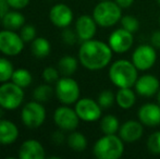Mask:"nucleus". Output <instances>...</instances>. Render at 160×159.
Here are the masks:
<instances>
[{"mask_svg":"<svg viewBox=\"0 0 160 159\" xmlns=\"http://www.w3.org/2000/svg\"><path fill=\"white\" fill-rule=\"evenodd\" d=\"M112 53L109 44L93 38L83 42L80 46L78 61L87 70H101L110 64Z\"/></svg>","mask_w":160,"mask_h":159,"instance_id":"1","label":"nucleus"},{"mask_svg":"<svg viewBox=\"0 0 160 159\" xmlns=\"http://www.w3.org/2000/svg\"><path fill=\"white\" fill-rule=\"evenodd\" d=\"M132 61L125 59H119L112 62L109 68V79L111 83L118 88L133 87L135 85L138 72Z\"/></svg>","mask_w":160,"mask_h":159,"instance_id":"2","label":"nucleus"},{"mask_svg":"<svg viewBox=\"0 0 160 159\" xmlns=\"http://www.w3.org/2000/svg\"><path fill=\"white\" fill-rule=\"evenodd\" d=\"M124 153V142L116 134H103L95 142L93 154L98 159H119Z\"/></svg>","mask_w":160,"mask_h":159,"instance_id":"3","label":"nucleus"},{"mask_svg":"<svg viewBox=\"0 0 160 159\" xmlns=\"http://www.w3.org/2000/svg\"><path fill=\"white\" fill-rule=\"evenodd\" d=\"M93 17L100 27H111L120 22L122 17V8L114 0H103L95 6Z\"/></svg>","mask_w":160,"mask_h":159,"instance_id":"4","label":"nucleus"},{"mask_svg":"<svg viewBox=\"0 0 160 159\" xmlns=\"http://www.w3.org/2000/svg\"><path fill=\"white\" fill-rule=\"evenodd\" d=\"M24 88L13 82L1 83L0 85V107L12 111L22 106L24 102Z\"/></svg>","mask_w":160,"mask_h":159,"instance_id":"5","label":"nucleus"},{"mask_svg":"<svg viewBox=\"0 0 160 159\" xmlns=\"http://www.w3.org/2000/svg\"><path fill=\"white\" fill-rule=\"evenodd\" d=\"M55 95L63 105L75 104L80 99V85L71 77H62L56 82Z\"/></svg>","mask_w":160,"mask_h":159,"instance_id":"6","label":"nucleus"},{"mask_svg":"<svg viewBox=\"0 0 160 159\" xmlns=\"http://www.w3.org/2000/svg\"><path fill=\"white\" fill-rule=\"evenodd\" d=\"M46 109L37 100L28 102L21 109V121L28 129H38L46 120Z\"/></svg>","mask_w":160,"mask_h":159,"instance_id":"7","label":"nucleus"},{"mask_svg":"<svg viewBox=\"0 0 160 159\" xmlns=\"http://www.w3.org/2000/svg\"><path fill=\"white\" fill-rule=\"evenodd\" d=\"M24 42L21 35L12 30L0 31V52L8 57H14L23 51Z\"/></svg>","mask_w":160,"mask_h":159,"instance_id":"8","label":"nucleus"},{"mask_svg":"<svg viewBox=\"0 0 160 159\" xmlns=\"http://www.w3.org/2000/svg\"><path fill=\"white\" fill-rule=\"evenodd\" d=\"M157 60L156 48L150 45H139L134 49L132 55V60L138 71H147L155 66Z\"/></svg>","mask_w":160,"mask_h":159,"instance_id":"9","label":"nucleus"},{"mask_svg":"<svg viewBox=\"0 0 160 159\" xmlns=\"http://www.w3.org/2000/svg\"><path fill=\"white\" fill-rule=\"evenodd\" d=\"M80 120L75 109H72L69 105L58 107L53 112V122L62 131L72 132L76 130Z\"/></svg>","mask_w":160,"mask_h":159,"instance_id":"10","label":"nucleus"},{"mask_svg":"<svg viewBox=\"0 0 160 159\" xmlns=\"http://www.w3.org/2000/svg\"><path fill=\"white\" fill-rule=\"evenodd\" d=\"M74 109L78 118L85 122H95L100 119L102 113V108L98 104V102L88 97L80 98L75 102Z\"/></svg>","mask_w":160,"mask_h":159,"instance_id":"11","label":"nucleus"},{"mask_svg":"<svg viewBox=\"0 0 160 159\" xmlns=\"http://www.w3.org/2000/svg\"><path fill=\"white\" fill-rule=\"evenodd\" d=\"M110 48L116 53H124L132 48L134 44L133 33L128 32L125 28H117L110 34L108 39Z\"/></svg>","mask_w":160,"mask_h":159,"instance_id":"12","label":"nucleus"},{"mask_svg":"<svg viewBox=\"0 0 160 159\" xmlns=\"http://www.w3.org/2000/svg\"><path fill=\"white\" fill-rule=\"evenodd\" d=\"M73 17L72 9L64 3L55 4L49 11V20L53 25L59 28L69 27L73 21Z\"/></svg>","mask_w":160,"mask_h":159,"instance_id":"13","label":"nucleus"},{"mask_svg":"<svg viewBox=\"0 0 160 159\" xmlns=\"http://www.w3.org/2000/svg\"><path fill=\"white\" fill-rule=\"evenodd\" d=\"M97 26L98 24L94 20L93 15H81L76 19L75 22V32L78 34V37L82 42L93 39L96 35Z\"/></svg>","mask_w":160,"mask_h":159,"instance_id":"14","label":"nucleus"},{"mask_svg":"<svg viewBox=\"0 0 160 159\" xmlns=\"http://www.w3.org/2000/svg\"><path fill=\"white\" fill-rule=\"evenodd\" d=\"M135 92L139 96L143 97H152L154 95H157L160 83L159 80L152 74H144L142 77H138L134 85Z\"/></svg>","mask_w":160,"mask_h":159,"instance_id":"15","label":"nucleus"},{"mask_svg":"<svg viewBox=\"0 0 160 159\" xmlns=\"http://www.w3.org/2000/svg\"><path fill=\"white\" fill-rule=\"evenodd\" d=\"M144 124L141 121L128 120L120 125L119 136L124 143H135L143 136Z\"/></svg>","mask_w":160,"mask_h":159,"instance_id":"16","label":"nucleus"},{"mask_svg":"<svg viewBox=\"0 0 160 159\" xmlns=\"http://www.w3.org/2000/svg\"><path fill=\"white\" fill-rule=\"evenodd\" d=\"M138 120L146 127H156L160 125V105L154 102L144 104L138 109Z\"/></svg>","mask_w":160,"mask_h":159,"instance_id":"17","label":"nucleus"},{"mask_svg":"<svg viewBox=\"0 0 160 159\" xmlns=\"http://www.w3.org/2000/svg\"><path fill=\"white\" fill-rule=\"evenodd\" d=\"M18 155L20 159H45L46 151L40 142L30 138L21 144Z\"/></svg>","mask_w":160,"mask_h":159,"instance_id":"18","label":"nucleus"},{"mask_svg":"<svg viewBox=\"0 0 160 159\" xmlns=\"http://www.w3.org/2000/svg\"><path fill=\"white\" fill-rule=\"evenodd\" d=\"M19 127L12 121L0 119V145H11L19 137Z\"/></svg>","mask_w":160,"mask_h":159,"instance_id":"19","label":"nucleus"},{"mask_svg":"<svg viewBox=\"0 0 160 159\" xmlns=\"http://www.w3.org/2000/svg\"><path fill=\"white\" fill-rule=\"evenodd\" d=\"M116 102L121 109H131L136 102V95L132 87L119 88L116 94Z\"/></svg>","mask_w":160,"mask_h":159,"instance_id":"20","label":"nucleus"},{"mask_svg":"<svg viewBox=\"0 0 160 159\" xmlns=\"http://www.w3.org/2000/svg\"><path fill=\"white\" fill-rule=\"evenodd\" d=\"M2 26L7 30H21L22 26L25 24V17L19 11H8L1 20Z\"/></svg>","mask_w":160,"mask_h":159,"instance_id":"21","label":"nucleus"},{"mask_svg":"<svg viewBox=\"0 0 160 159\" xmlns=\"http://www.w3.org/2000/svg\"><path fill=\"white\" fill-rule=\"evenodd\" d=\"M31 51L33 56L38 59H44L48 57L51 51V44L45 37H36L31 42Z\"/></svg>","mask_w":160,"mask_h":159,"instance_id":"22","label":"nucleus"},{"mask_svg":"<svg viewBox=\"0 0 160 159\" xmlns=\"http://www.w3.org/2000/svg\"><path fill=\"white\" fill-rule=\"evenodd\" d=\"M78 60L73 56H63L58 61V69L60 74L63 77H71L76 72L78 67Z\"/></svg>","mask_w":160,"mask_h":159,"instance_id":"23","label":"nucleus"},{"mask_svg":"<svg viewBox=\"0 0 160 159\" xmlns=\"http://www.w3.org/2000/svg\"><path fill=\"white\" fill-rule=\"evenodd\" d=\"M67 143L72 151L78 152V153L84 152L87 147V144H88L86 136L81 132L75 131V130L69 134L67 138Z\"/></svg>","mask_w":160,"mask_h":159,"instance_id":"24","label":"nucleus"},{"mask_svg":"<svg viewBox=\"0 0 160 159\" xmlns=\"http://www.w3.org/2000/svg\"><path fill=\"white\" fill-rule=\"evenodd\" d=\"M11 82H13L14 84H17L18 86L22 87V88H25V87H28L33 83V75L28 69H15L12 74V77H11Z\"/></svg>","mask_w":160,"mask_h":159,"instance_id":"25","label":"nucleus"},{"mask_svg":"<svg viewBox=\"0 0 160 159\" xmlns=\"http://www.w3.org/2000/svg\"><path fill=\"white\" fill-rule=\"evenodd\" d=\"M55 95V88L51 87L50 84H40L33 91V98L34 100H37L39 102H47L52 98Z\"/></svg>","mask_w":160,"mask_h":159,"instance_id":"26","label":"nucleus"},{"mask_svg":"<svg viewBox=\"0 0 160 159\" xmlns=\"http://www.w3.org/2000/svg\"><path fill=\"white\" fill-rule=\"evenodd\" d=\"M119 119L113 115H107L101 118L100 130L103 134H116L120 129Z\"/></svg>","mask_w":160,"mask_h":159,"instance_id":"27","label":"nucleus"},{"mask_svg":"<svg viewBox=\"0 0 160 159\" xmlns=\"http://www.w3.org/2000/svg\"><path fill=\"white\" fill-rule=\"evenodd\" d=\"M14 72L12 62L4 57H0V83H6L11 81Z\"/></svg>","mask_w":160,"mask_h":159,"instance_id":"28","label":"nucleus"},{"mask_svg":"<svg viewBox=\"0 0 160 159\" xmlns=\"http://www.w3.org/2000/svg\"><path fill=\"white\" fill-rule=\"evenodd\" d=\"M97 102L102 109H109L116 102V95L113 92L109 91V89H105V91L100 92L98 98H97Z\"/></svg>","mask_w":160,"mask_h":159,"instance_id":"29","label":"nucleus"},{"mask_svg":"<svg viewBox=\"0 0 160 159\" xmlns=\"http://www.w3.org/2000/svg\"><path fill=\"white\" fill-rule=\"evenodd\" d=\"M120 23L123 28H125V30L131 33L137 32L139 28L138 19L133 17V15H124V17L122 15V17H121V20H120Z\"/></svg>","mask_w":160,"mask_h":159,"instance_id":"30","label":"nucleus"},{"mask_svg":"<svg viewBox=\"0 0 160 159\" xmlns=\"http://www.w3.org/2000/svg\"><path fill=\"white\" fill-rule=\"evenodd\" d=\"M147 149L154 155H160V131L150 134L147 140Z\"/></svg>","mask_w":160,"mask_h":159,"instance_id":"31","label":"nucleus"},{"mask_svg":"<svg viewBox=\"0 0 160 159\" xmlns=\"http://www.w3.org/2000/svg\"><path fill=\"white\" fill-rule=\"evenodd\" d=\"M20 35L25 42H32L37 37V32H36V28L34 25L24 24L20 30Z\"/></svg>","mask_w":160,"mask_h":159,"instance_id":"32","label":"nucleus"},{"mask_svg":"<svg viewBox=\"0 0 160 159\" xmlns=\"http://www.w3.org/2000/svg\"><path fill=\"white\" fill-rule=\"evenodd\" d=\"M42 79L48 84H52L56 83L60 79V71L58 68H53V67H47L42 71Z\"/></svg>","mask_w":160,"mask_h":159,"instance_id":"33","label":"nucleus"},{"mask_svg":"<svg viewBox=\"0 0 160 159\" xmlns=\"http://www.w3.org/2000/svg\"><path fill=\"white\" fill-rule=\"evenodd\" d=\"M61 36H62V40H63L67 45H70V46L74 45L78 39V34H76L75 31H72L71 28H69V27L63 28V32H62Z\"/></svg>","mask_w":160,"mask_h":159,"instance_id":"34","label":"nucleus"},{"mask_svg":"<svg viewBox=\"0 0 160 159\" xmlns=\"http://www.w3.org/2000/svg\"><path fill=\"white\" fill-rule=\"evenodd\" d=\"M7 1H8L10 8L14 9V10H22L28 6L31 0H7Z\"/></svg>","mask_w":160,"mask_h":159,"instance_id":"35","label":"nucleus"},{"mask_svg":"<svg viewBox=\"0 0 160 159\" xmlns=\"http://www.w3.org/2000/svg\"><path fill=\"white\" fill-rule=\"evenodd\" d=\"M64 138H65V136H64L63 131H62V130H61V131L53 132L52 135H51V140H52L53 143H55V144H57V145L62 144V143L64 142Z\"/></svg>","mask_w":160,"mask_h":159,"instance_id":"36","label":"nucleus"},{"mask_svg":"<svg viewBox=\"0 0 160 159\" xmlns=\"http://www.w3.org/2000/svg\"><path fill=\"white\" fill-rule=\"evenodd\" d=\"M9 4L7 0H0V21L2 20V17L6 15V13L9 11Z\"/></svg>","mask_w":160,"mask_h":159,"instance_id":"37","label":"nucleus"},{"mask_svg":"<svg viewBox=\"0 0 160 159\" xmlns=\"http://www.w3.org/2000/svg\"><path fill=\"white\" fill-rule=\"evenodd\" d=\"M152 45L155 48H160V31H157L152 36Z\"/></svg>","mask_w":160,"mask_h":159,"instance_id":"38","label":"nucleus"},{"mask_svg":"<svg viewBox=\"0 0 160 159\" xmlns=\"http://www.w3.org/2000/svg\"><path fill=\"white\" fill-rule=\"evenodd\" d=\"M114 1H116L122 9H127L132 6L134 0H114Z\"/></svg>","mask_w":160,"mask_h":159,"instance_id":"39","label":"nucleus"},{"mask_svg":"<svg viewBox=\"0 0 160 159\" xmlns=\"http://www.w3.org/2000/svg\"><path fill=\"white\" fill-rule=\"evenodd\" d=\"M157 102L160 105V88H159L158 93H157Z\"/></svg>","mask_w":160,"mask_h":159,"instance_id":"40","label":"nucleus"},{"mask_svg":"<svg viewBox=\"0 0 160 159\" xmlns=\"http://www.w3.org/2000/svg\"><path fill=\"white\" fill-rule=\"evenodd\" d=\"M157 2H158V3L160 4V0H157Z\"/></svg>","mask_w":160,"mask_h":159,"instance_id":"41","label":"nucleus"},{"mask_svg":"<svg viewBox=\"0 0 160 159\" xmlns=\"http://www.w3.org/2000/svg\"><path fill=\"white\" fill-rule=\"evenodd\" d=\"M159 23H160V17H159Z\"/></svg>","mask_w":160,"mask_h":159,"instance_id":"42","label":"nucleus"},{"mask_svg":"<svg viewBox=\"0 0 160 159\" xmlns=\"http://www.w3.org/2000/svg\"><path fill=\"white\" fill-rule=\"evenodd\" d=\"M100 1H103V0H100Z\"/></svg>","mask_w":160,"mask_h":159,"instance_id":"43","label":"nucleus"}]
</instances>
